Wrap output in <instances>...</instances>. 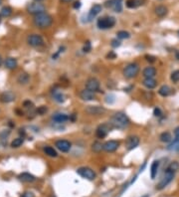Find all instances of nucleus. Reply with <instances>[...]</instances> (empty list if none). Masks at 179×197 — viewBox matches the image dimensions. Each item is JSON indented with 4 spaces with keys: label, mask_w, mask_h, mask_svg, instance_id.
<instances>
[{
    "label": "nucleus",
    "mask_w": 179,
    "mask_h": 197,
    "mask_svg": "<svg viewBox=\"0 0 179 197\" xmlns=\"http://www.w3.org/2000/svg\"><path fill=\"white\" fill-rule=\"evenodd\" d=\"M109 124L111 125L112 128H113V129H124L129 126V124H131V121H129L128 117L124 113L119 112V113L113 114L112 116L111 117Z\"/></svg>",
    "instance_id": "f257e3e1"
},
{
    "label": "nucleus",
    "mask_w": 179,
    "mask_h": 197,
    "mask_svg": "<svg viewBox=\"0 0 179 197\" xmlns=\"http://www.w3.org/2000/svg\"><path fill=\"white\" fill-rule=\"evenodd\" d=\"M33 22L34 25L39 29H46V28H49L52 25L53 18L51 15H49L46 12H43V13L34 16Z\"/></svg>",
    "instance_id": "f03ea898"
},
{
    "label": "nucleus",
    "mask_w": 179,
    "mask_h": 197,
    "mask_svg": "<svg viewBox=\"0 0 179 197\" xmlns=\"http://www.w3.org/2000/svg\"><path fill=\"white\" fill-rule=\"evenodd\" d=\"M116 20L112 16H105V17H101L97 19V26L101 30H107L111 29L116 25Z\"/></svg>",
    "instance_id": "7ed1b4c3"
},
{
    "label": "nucleus",
    "mask_w": 179,
    "mask_h": 197,
    "mask_svg": "<svg viewBox=\"0 0 179 197\" xmlns=\"http://www.w3.org/2000/svg\"><path fill=\"white\" fill-rule=\"evenodd\" d=\"M139 73V66L136 63H131L124 69V76L127 79H133Z\"/></svg>",
    "instance_id": "20e7f679"
},
{
    "label": "nucleus",
    "mask_w": 179,
    "mask_h": 197,
    "mask_svg": "<svg viewBox=\"0 0 179 197\" xmlns=\"http://www.w3.org/2000/svg\"><path fill=\"white\" fill-rule=\"evenodd\" d=\"M174 175H175V172H173V171L169 170V169H166V171L164 172L163 177H162V179L160 180V182L157 184L156 189L157 190H162L163 188H165L173 180Z\"/></svg>",
    "instance_id": "39448f33"
},
{
    "label": "nucleus",
    "mask_w": 179,
    "mask_h": 197,
    "mask_svg": "<svg viewBox=\"0 0 179 197\" xmlns=\"http://www.w3.org/2000/svg\"><path fill=\"white\" fill-rule=\"evenodd\" d=\"M77 173H78L81 177H83L85 179H88V180H93L97 177L96 172L93 171L91 167H87V166H83V167L78 168Z\"/></svg>",
    "instance_id": "423d86ee"
},
{
    "label": "nucleus",
    "mask_w": 179,
    "mask_h": 197,
    "mask_svg": "<svg viewBox=\"0 0 179 197\" xmlns=\"http://www.w3.org/2000/svg\"><path fill=\"white\" fill-rule=\"evenodd\" d=\"M45 6L43 5L42 3H39L38 1L36 2H31L27 5V11L28 13L30 14H33L34 16L37 15V14H40V13H43L45 12Z\"/></svg>",
    "instance_id": "0eeeda50"
},
{
    "label": "nucleus",
    "mask_w": 179,
    "mask_h": 197,
    "mask_svg": "<svg viewBox=\"0 0 179 197\" xmlns=\"http://www.w3.org/2000/svg\"><path fill=\"white\" fill-rule=\"evenodd\" d=\"M27 43L31 47H41L44 45V39L39 34H31L27 37Z\"/></svg>",
    "instance_id": "6e6552de"
},
{
    "label": "nucleus",
    "mask_w": 179,
    "mask_h": 197,
    "mask_svg": "<svg viewBox=\"0 0 179 197\" xmlns=\"http://www.w3.org/2000/svg\"><path fill=\"white\" fill-rule=\"evenodd\" d=\"M123 1L124 0H107L105 6L109 9H112L116 13H120L123 11Z\"/></svg>",
    "instance_id": "1a4fd4ad"
},
{
    "label": "nucleus",
    "mask_w": 179,
    "mask_h": 197,
    "mask_svg": "<svg viewBox=\"0 0 179 197\" xmlns=\"http://www.w3.org/2000/svg\"><path fill=\"white\" fill-rule=\"evenodd\" d=\"M101 84L100 81L97 79V78H89V79L86 81V89L89 90V91H92L93 93L96 92H101Z\"/></svg>",
    "instance_id": "9d476101"
},
{
    "label": "nucleus",
    "mask_w": 179,
    "mask_h": 197,
    "mask_svg": "<svg viewBox=\"0 0 179 197\" xmlns=\"http://www.w3.org/2000/svg\"><path fill=\"white\" fill-rule=\"evenodd\" d=\"M112 126L109 124H103L97 126V129H96V135L99 138H104L108 135V133L111 131Z\"/></svg>",
    "instance_id": "9b49d317"
},
{
    "label": "nucleus",
    "mask_w": 179,
    "mask_h": 197,
    "mask_svg": "<svg viewBox=\"0 0 179 197\" xmlns=\"http://www.w3.org/2000/svg\"><path fill=\"white\" fill-rule=\"evenodd\" d=\"M85 110L90 116H100L105 113V109L101 106H88Z\"/></svg>",
    "instance_id": "f8f14e48"
},
{
    "label": "nucleus",
    "mask_w": 179,
    "mask_h": 197,
    "mask_svg": "<svg viewBox=\"0 0 179 197\" xmlns=\"http://www.w3.org/2000/svg\"><path fill=\"white\" fill-rule=\"evenodd\" d=\"M55 146L62 153H68L72 147V143L67 139H59L55 142Z\"/></svg>",
    "instance_id": "ddd939ff"
},
{
    "label": "nucleus",
    "mask_w": 179,
    "mask_h": 197,
    "mask_svg": "<svg viewBox=\"0 0 179 197\" xmlns=\"http://www.w3.org/2000/svg\"><path fill=\"white\" fill-rule=\"evenodd\" d=\"M120 146V142L117 141H108L107 142L104 143V150L107 151V153H115V151L119 149Z\"/></svg>",
    "instance_id": "4468645a"
},
{
    "label": "nucleus",
    "mask_w": 179,
    "mask_h": 197,
    "mask_svg": "<svg viewBox=\"0 0 179 197\" xmlns=\"http://www.w3.org/2000/svg\"><path fill=\"white\" fill-rule=\"evenodd\" d=\"M51 96L57 102H59V104H62V102L66 101V96H65L64 93L59 89H56V88L53 89L51 91Z\"/></svg>",
    "instance_id": "2eb2a0df"
},
{
    "label": "nucleus",
    "mask_w": 179,
    "mask_h": 197,
    "mask_svg": "<svg viewBox=\"0 0 179 197\" xmlns=\"http://www.w3.org/2000/svg\"><path fill=\"white\" fill-rule=\"evenodd\" d=\"M80 98H82L83 101H86V102H91V101H95L97 97H96V94L92 92V91H89V90L85 89L83 91H81L80 93Z\"/></svg>",
    "instance_id": "dca6fc26"
},
{
    "label": "nucleus",
    "mask_w": 179,
    "mask_h": 197,
    "mask_svg": "<svg viewBox=\"0 0 179 197\" xmlns=\"http://www.w3.org/2000/svg\"><path fill=\"white\" fill-rule=\"evenodd\" d=\"M101 9H103V6H101V4H95V5L91 8V10H90L89 14H88V22L92 21L97 14H100Z\"/></svg>",
    "instance_id": "f3484780"
},
{
    "label": "nucleus",
    "mask_w": 179,
    "mask_h": 197,
    "mask_svg": "<svg viewBox=\"0 0 179 197\" xmlns=\"http://www.w3.org/2000/svg\"><path fill=\"white\" fill-rule=\"evenodd\" d=\"M139 137H136V135H131V137H128V139H127V146H128V150H131L133 149H135V147L139 145Z\"/></svg>",
    "instance_id": "a211bd4d"
},
{
    "label": "nucleus",
    "mask_w": 179,
    "mask_h": 197,
    "mask_svg": "<svg viewBox=\"0 0 179 197\" xmlns=\"http://www.w3.org/2000/svg\"><path fill=\"white\" fill-rule=\"evenodd\" d=\"M52 120L56 124H64L69 120V116L64 113H56L52 116Z\"/></svg>",
    "instance_id": "6ab92c4d"
},
{
    "label": "nucleus",
    "mask_w": 179,
    "mask_h": 197,
    "mask_svg": "<svg viewBox=\"0 0 179 197\" xmlns=\"http://www.w3.org/2000/svg\"><path fill=\"white\" fill-rule=\"evenodd\" d=\"M15 100V95L12 92H4L1 94L0 96V102H4V104H8V102H11Z\"/></svg>",
    "instance_id": "aec40b11"
},
{
    "label": "nucleus",
    "mask_w": 179,
    "mask_h": 197,
    "mask_svg": "<svg viewBox=\"0 0 179 197\" xmlns=\"http://www.w3.org/2000/svg\"><path fill=\"white\" fill-rule=\"evenodd\" d=\"M18 178L23 182H33L35 181V176L31 173H28V172H23V173L19 174Z\"/></svg>",
    "instance_id": "412c9836"
},
{
    "label": "nucleus",
    "mask_w": 179,
    "mask_h": 197,
    "mask_svg": "<svg viewBox=\"0 0 179 197\" xmlns=\"http://www.w3.org/2000/svg\"><path fill=\"white\" fill-rule=\"evenodd\" d=\"M142 84L145 88H147L148 90H152L157 86V82L153 79V78H145L142 82Z\"/></svg>",
    "instance_id": "4be33fe9"
},
{
    "label": "nucleus",
    "mask_w": 179,
    "mask_h": 197,
    "mask_svg": "<svg viewBox=\"0 0 179 197\" xmlns=\"http://www.w3.org/2000/svg\"><path fill=\"white\" fill-rule=\"evenodd\" d=\"M4 65H5V67L9 70H14L17 68V65H18V62L17 60L15 58H12V57H9V58H7L5 60V62H4Z\"/></svg>",
    "instance_id": "5701e85b"
},
{
    "label": "nucleus",
    "mask_w": 179,
    "mask_h": 197,
    "mask_svg": "<svg viewBox=\"0 0 179 197\" xmlns=\"http://www.w3.org/2000/svg\"><path fill=\"white\" fill-rule=\"evenodd\" d=\"M143 3H144V0H127L125 5H127L128 8L133 9V8H137L141 5H143Z\"/></svg>",
    "instance_id": "b1692460"
},
{
    "label": "nucleus",
    "mask_w": 179,
    "mask_h": 197,
    "mask_svg": "<svg viewBox=\"0 0 179 197\" xmlns=\"http://www.w3.org/2000/svg\"><path fill=\"white\" fill-rule=\"evenodd\" d=\"M142 75H143L144 78H153L156 75V69L154 67H151V66H148V67L144 68Z\"/></svg>",
    "instance_id": "393cba45"
},
{
    "label": "nucleus",
    "mask_w": 179,
    "mask_h": 197,
    "mask_svg": "<svg viewBox=\"0 0 179 197\" xmlns=\"http://www.w3.org/2000/svg\"><path fill=\"white\" fill-rule=\"evenodd\" d=\"M171 93H172V90L167 85L161 86V87L159 88V90H158V94H159L161 97H168V96L171 95Z\"/></svg>",
    "instance_id": "a878e982"
},
{
    "label": "nucleus",
    "mask_w": 179,
    "mask_h": 197,
    "mask_svg": "<svg viewBox=\"0 0 179 197\" xmlns=\"http://www.w3.org/2000/svg\"><path fill=\"white\" fill-rule=\"evenodd\" d=\"M158 168H159V161L154 160L151 164V166H150V177H151V179H154L156 177Z\"/></svg>",
    "instance_id": "bb28decb"
},
{
    "label": "nucleus",
    "mask_w": 179,
    "mask_h": 197,
    "mask_svg": "<svg viewBox=\"0 0 179 197\" xmlns=\"http://www.w3.org/2000/svg\"><path fill=\"white\" fill-rule=\"evenodd\" d=\"M44 153L46 155L50 157H57L58 156V153H57V150L54 149V147H52L50 145H47L44 147Z\"/></svg>",
    "instance_id": "cd10ccee"
},
{
    "label": "nucleus",
    "mask_w": 179,
    "mask_h": 197,
    "mask_svg": "<svg viewBox=\"0 0 179 197\" xmlns=\"http://www.w3.org/2000/svg\"><path fill=\"white\" fill-rule=\"evenodd\" d=\"M155 14L158 16V17H164V16L168 13V9L167 7H165L164 5H159L155 8Z\"/></svg>",
    "instance_id": "c85d7f7f"
},
{
    "label": "nucleus",
    "mask_w": 179,
    "mask_h": 197,
    "mask_svg": "<svg viewBox=\"0 0 179 197\" xmlns=\"http://www.w3.org/2000/svg\"><path fill=\"white\" fill-rule=\"evenodd\" d=\"M29 80H30V77L26 73H21L17 78L18 83L21 84V85H26L28 82H29Z\"/></svg>",
    "instance_id": "c756f323"
},
{
    "label": "nucleus",
    "mask_w": 179,
    "mask_h": 197,
    "mask_svg": "<svg viewBox=\"0 0 179 197\" xmlns=\"http://www.w3.org/2000/svg\"><path fill=\"white\" fill-rule=\"evenodd\" d=\"M159 139L161 142H170L172 141V137H171V133L169 131H164L162 133L159 137Z\"/></svg>",
    "instance_id": "7c9ffc66"
},
{
    "label": "nucleus",
    "mask_w": 179,
    "mask_h": 197,
    "mask_svg": "<svg viewBox=\"0 0 179 197\" xmlns=\"http://www.w3.org/2000/svg\"><path fill=\"white\" fill-rule=\"evenodd\" d=\"M104 149V145H101V142L100 141H95L92 145V150L93 153H100Z\"/></svg>",
    "instance_id": "2f4dec72"
},
{
    "label": "nucleus",
    "mask_w": 179,
    "mask_h": 197,
    "mask_svg": "<svg viewBox=\"0 0 179 197\" xmlns=\"http://www.w3.org/2000/svg\"><path fill=\"white\" fill-rule=\"evenodd\" d=\"M23 142H24L23 137H17L11 142V147H13V149H17V147H20L23 145Z\"/></svg>",
    "instance_id": "473e14b6"
},
{
    "label": "nucleus",
    "mask_w": 179,
    "mask_h": 197,
    "mask_svg": "<svg viewBox=\"0 0 179 197\" xmlns=\"http://www.w3.org/2000/svg\"><path fill=\"white\" fill-rule=\"evenodd\" d=\"M0 14H1L3 17H9L12 14V8L9 6H4L1 11H0Z\"/></svg>",
    "instance_id": "72a5a7b5"
},
{
    "label": "nucleus",
    "mask_w": 179,
    "mask_h": 197,
    "mask_svg": "<svg viewBox=\"0 0 179 197\" xmlns=\"http://www.w3.org/2000/svg\"><path fill=\"white\" fill-rule=\"evenodd\" d=\"M116 36L119 39H128L131 37V34L128 32V31H124V30H120L116 33Z\"/></svg>",
    "instance_id": "f704fd0d"
},
{
    "label": "nucleus",
    "mask_w": 179,
    "mask_h": 197,
    "mask_svg": "<svg viewBox=\"0 0 179 197\" xmlns=\"http://www.w3.org/2000/svg\"><path fill=\"white\" fill-rule=\"evenodd\" d=\"M167 169L171 170L173 172H176L179 169V163L177 161H172L171 163L169 164V166H168Z\"/></svg>",
    "instance_id": "c9c22d12"
},
{
    "label": "nucleus",
    "mask_w": 179,
    "mask_h": 197,
    "mask_svg": "<svg viewBox=\"0 0 179 197\" xmlns=\"http://www.w3.org/2000/svg\"><path fill=\"white\" fill-rule=\"evenodd\" d=\"M170 79H171V81L173 82V83H175V84L178 83V82H179V70H176V71H174L171 74Z\"/></svg>",
    "instance_id": "e433bc0d"
},
{
    "label": "nucleus",
    "mask_w": 179,
    "mask_h": 197,
    "mask_svg": "<svg viewBox=\"0 0 179 197\" xmlns=\"http://www.w3.org/2000/svg\"><path fill=\"white\" fill-rule=\"evenodd\" d=\"M105 102H107V104H109V105L113 104V102H116V96L112 95V94H109V95L105 97Z\"/></svg>",
    "instance_id": "4c0bfd02"
},
{
    "label": "nucleus",
    "mask_w": 179,
    "mask_h": 197,
    "mask_svg": "<svg viewBox=\"0 0 179 197\" xmlns=\"http://www.w3.org/2000/svg\"><path fill=\"white\" fill-rule=\"evenodd\" d=\"M47 110H48V109H47V106H39V108L37 109V114H40V116H42V114H46L47 113Z\"/></svg>",
    "instance_id": "58836bf2"
},
{
    "label": "nucleus",
    "mask_w": 179,
    "mask_h": 197,
    "mask_svg": "<svg viewBox=\"0 0 179 197\" xmlns=\"http://www.w3.org/2000/svg\"><path fill=\"white\" fill-rule=\"evenodd\" d=\"M91 50H92V44H91V42H86V44L84 45V47H83V51L85 52V53H89V52H91Z\"/></svg>",
    "instance_id": "ea45409f"
},
{
    "label": "nucleus",
    "mask_w": 179,
    "mask_h": 197,
    "mask_svg": "<svg viewBox=\"0 0 179 197\" xmlns=\"http://www.w3.org/2000/svg\"><path fill=\"white\" fill-rule=\"evenodd\" d=\"M64 50H65V47H64V46H61V47L59 48V50H58V51H57V52L55 53V54L52 56V58L56 60V59H57V58H58V57L60 56V54H61V53H63V52H64Z\"/></svg>",
    "instance_id": "a19ab883"
},
{
    "label": "nucleus",
    "mask_w": 179,
    "mask_h": 197,
    "mask_svg": "<svg viewBox=\"0 0 179 197\" xmlns=\"http://www.w3.org/2000/svg\"><path fill=\"white\" fill-rule=\"evenodd\" d=\"M145 60L147 61V62H149V63H154L156 61V58L154 56H151V55H145Z\"/></svg>",
    "instance_id": "79ce46f5"
},
{
    "label": "nucleus",
    "mask_w": 179,
    "mask_h": 197,
    "mask_svg": "<svg viewBox=\"0 0 179 197\" xmlns=\"http://www.w3.org/2000/svg\"><path fill=\"white\" fill-rule=\"evenodd\" d=\"M112 47L113 48H117V47H120V40H117V39H113L112 40Z\"/></svg>",
    "instance_id": "37998d69"
},
{
    "label": "nucleus",
    "mask_w": 179,
    "mask_h": 197,
    "mask_svg": "<svg viewBox=\"0 0 179 197\" xmlns=\"http://www.w3.org/2000/svg\"><path fill=\"white\" fill-rule=\"evenodd\" d=\"M153 114H154V117H157V118H159L162 116V112H161V110L159 108H155L153 110Z\"/></svg>",
    "instance_id": "c03bdc74"
},
{
    "label": "nucleus",
    "mask_w": 179,
    "mask_h": 197,
    "mask_svg": "<svg viewBox=\"0 0 179 197\" xmlns=\"http://www.w3.org/2000/svg\"><path fill=\"white\" fill-rule=\"evenodd\" d=\"M81 6H82L81 1H76V2H74V4H73V7H74L75 9H79Z\"/></svg>",
    "instance_id": "a18cd8bd"
},
{
    "label": "nucleus",
    "mask_w": 179,
    "mask_h": 197,
    "mask_svg": "<svg viewBox=\"0 0 179 197\" xmlns=\"http://www.w3.org/2000/svg\"><path fill=\"white\" fill-rule=\"evenodd\" d=\"M116 55L113 52H109L107 55V58H109V59H116Z\"/></svg>",
    "instance_id": "49530a36"
},
{
    "label": "nucleus",
    "mask_w": 179,
    "mask_h": 197,
    "mask_svg": "<svg viewBox=\"0 0 179 197\" xmlns=\"http://www.w3.org/2000/svg\"><path fill=\"white\" fill-rule=\"evenodd\" d=\"M21 197H35V196H34L33 193H32V192L28 191V192H25V193H23Z\"/></svg>",
    "instance_id": "de8ad7c7"
},
{
    "label": "nucleus",
    "mask_w": 179,
    "mask_h": 197,
    "mask_svg": "<svg viewBox=\"0 0 179 197\" xmlns=\"http://www.w3.org/2000/svg\"><path fill=\"white\" fill-rule=\"evenodd\" d=\"M73 0H61V2H63V3H69V2H72Z\"/></svg>",
    "instance_id": "09e8293b"
},
{
    "label": "nucleus",
    "mask_w": 179,
    "mask_h": 197,
    "mask_svg": "<svg viewBox=\"0 0 179 197\" xmlns=\"http://www.w3.org/2000/svg\"><path fill=\"white\" fill-rule=\"evenodd\" d=\"M174 150H176V151H179V141H178V143L175 145V149H174Z\"/></svg>",
    "instance_id": "8fccbe9b"
},
{
    "label": "nucleus",
    "mask_w": 179,
    "mask_h": 197,
    "mask_svg": "<svg viewBox=\"0 0 179 197\" xmlns=\"http://www.w3.org/2000/svg\"><path fill=\"white\" fill-rule=\"evenodd\" d=\"M175 56H176V59L179 60V52L178 51H175Z\"/></svg>",
    "instance_id": "3c124183"
},
{
    "label": "nucleus",
    "mask_w": 179,
    "mask_h": 197,
    "mask_svg": "<svg viewBox=\"0 0 179 197\" xmlns=\"http://www.w3.org/2000/svg\"><path fill=\"white\" fill-rule=\"evenodd\" d=\"M2 64V58H1V56H0V66H1Z\"/></svg>",
    "instance_id": "603ef678"
},
{
    "label": "nucleus",
    "mask_w": 179,
    "mask_h": 197,
    "mask_svg": "<svg viewBox=\"0 0 179 197\" xmlns=\"http://www.w3.org/2000/svg\"><path fill=\"white\" fill-rule=\"evenodd\" d=\"M1 3H2V0H0V5H1Z\"/></svg>",
    "instance_id": "864d4df0"
},
{
    "label": "nucleus",
    "mask_w": 179,
    "mask_h": 197,
    "mask_svg": "<svg viewBox=\"0 0 179 197\" xmlns=\"http://www.w3.org/2000/svg\"><path fill=\"white\" fill-rule=\"evenodd\" d=\"M35 1H38L39 2V1H41V0H35Z\"/></svg>",
    "instance_id": "5fc2aeb1"
},
{
    "label": "nucleus",
    "mask_w": 179,
    "mask_h": 197,
    "mask_svg": "<svg viewBox=\"0 0 179 197\" xmlns=\"http://www.w3.org/2000/svg\"><path fill=\"white\" fill-rule=\"evenodd\" d=\"M0 16H1V14H0ZM0 21H1V17H0Z\"/></svg>",
    "instance_id": "6e6d98bb"
},
{
    "label": "nucleus",
    "mask_w": 179,
    "mask_h": 197,
    "mask_svg": "<svg viewBox=\"0 0 179 197\" xmlns=\"http://www.w3.org/2000/svg\"><path fill=\"white\" fill-rule=\"evenodd\" d=\"M178 37H179V30H178Z\"/></svg>",
    "instance_id": "4d7b16f0"
}]
</instances>
